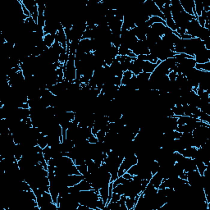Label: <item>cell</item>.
I'll return each mask as SVG.
<instances>
[{"label":"cell","instance_id":"cell-13","mask_svg":"<svg viewBox=\"0 0 210 210\" xmlns=\"http://www.w3.org/2000/svg\"><path fill=\"white\" fill-rule=\"evenodd\" d=\"M195 13L197 16L201 15V13L204 11V8H203V2H200V1H195Z\"/></svg>","mask_w":210,"mask_h":210},{"label":"cell","instance_id":"cell-8","mask_svg":"<svg viewBox=\"0 0 210 210\" xmlns=\"http://www.w3.org/2000/svg\"><path fill=\"white\" fill-rule=\"evenodd\" d=\"M139 195L136 198L133 197H127V200H126V206L127 208V210H134V208L136 206V202L138 200Z\"/></svg>","mask_w":210,"mask_h":210},{"label":"cell","instance_id":"cell-20","mask_svg":"<svg viewBox=\"0 0 210 210\" xmlns=\"http://www.w3.org/2000/svg\"><path fill=\"white\" fill-rule=\"evenodd\" d=\"M20 1H21V0H20ZM21 3H22V2H21ZM22 11H23V13H24V15L27 16L28 17H29V16H31L30 12L28 11L27 8H26V7L24 6L23 4H22Z\"/></svg>","mask_w":210,"mask_h":210},{"label":"cell","instance_id":"cell-5","mask_svg":"<svg viewBox=\"0 0 210 210\" xmlns=\"http://www.w3.org/2000/svg\"><path fill=\"white\" fill-rule=\"evenodd\" d=\"M75 186H76V187L78 189V190H80V191H86V190H93L91 184H90L89 182H87L86 179H83L82 181H80V182L78 183L76 185H75Z\"/></svg>","mask_w":210,"mask_h":210},{"label":"cell","instance_id":"cell-16","mask_svg":"<svg viewBox=\"0 0 210 210\" xmlns=\"http://www.w3.org/2000/svg\"><path fill=\"white\" fill-rule=\"evenodd\" d=\"M106 134H107V132H106V131H104V130H99L98 132L96 133L95 136H96V137H97L98 140H99V142L103 143L104 141Z\"/></svg>","mask_w":210,"mask_h":210},{"label":"cell","instance_id":"cell-18","mask_svg":"<svg viewBox=\"0 0 210 210\" xmlns=\"http://www.w3.org/2000/svg\"><path fill=\"white\" fill-rule=\"evenodd\" d=\"M167 76H168V79L170 81H175L177 77V73H176L175 71H170L168 74H167Z\"/></svg>","mask_w":210,"mask_h":210},{"label":"cell","instance_id":"cell-2","mask_svg":"<svg viewBox=\"0 0 210 210\" xmlns=\"http://www.w3.org/2000/svg\"><path fill=\"white\" fill-rule=\"evenodd\" d=\"M55 41H58L64 49L68 48V44H67V36H66L65 31L64 28L62 27V26L60 24L58 31L56 33Z\"/></svg>","mask_w":210,"mask_h":210},{"label":"cell","instance_id":"cell-22","mask_svg":"<svg viewBox=\"0 0 210 210\" xmlns=\"http://www.w3.org/2000/svg\"><path fill=\"white\" fill-rule=\"evenodd\" d=\"M180 38H181L182 40H190L192 37L190 35H189L188 34H182V35H181Z\"/></svg>","mask_w":210,"mask_h":210},{"label":"cell","instance_id":"cell-19","mask_svg":"<svg viewBox=\"0 0 210 210\" xmlns=\"http://www.w3.org/2000/svg\"><path fill=\"white\" fill-rule=\"evenodd\" d=\"M120 198H121V195H119V194H118V193H115V192H112V197H111V202H118V201L120 200ZM109 201V202H110Z\"/></svg>","mask_w":210,"mask_h":210},{"label":"cell","instance_id":"cell-17","mask_svg":"<svg viewBox=\"0 0 210 210\" xmlns=\"http://www.w3.org/2000/svg\"><path fill=\"white\" fill-rule=\"evenodd\" d=\"M87 140H88V142L90 143V144H97V143L99 142V140L97 139L96 136L95 135H94V134H92V135L87 139Z\"/></svg>","mask_w":210,"mask_h":210},{"label":"cell","instance_id":"cell-10","mask_svg":"<svg viewBox=\"0 0 210 210\" xmlns=\"http://www.w3.org/2000/svg\"><path fill=\"white\" fill-rule=\"evenodd\" d=\"M37 145H39L41 148H44L48 146V136L41 134L37 139Z\"/></svg>","mask_w":210,"mask_h":210},{"label":"cell","instance_id":"cell-14","mask_svg":"<svg viewBox=\"0 0 210 210\" xmlns=\"http://www.w3.org/2000/svg\"><path fill=\"white\" fill-rule=\"evenodd\" d=\"M106 208L110 210H118L120 209V203L118 202H108L106 205Z\"/></svg>","mask_w":210,"mask_h":210},{"label":"cell","instance_id":"cell-1","mask_svg":"<svg viewBox=\"0 0 210 210\" xmlns=\"http://www.w3.org/2000/svg\"><path fill=\"white\" fill-rule=\"evenodd\" d=\"M85 179L83 175L81 174H74V175H66L64 176L63 182L67 186H75L80 181Z\"/></svg>","mask_w":210,"mask_h":210},{"label":"cell","instance_id":"cell-9","mask_svg":"<svg viewBox=\"0 0 210 210\" xmlns=\"http://www.w3.org/2000/svg\"><path fill=\"white\" fill-rule=\"evenodd\" d=\"M133 73L130 71H126L123 72V76H122V86H127L128 83L130 82V79L132 77Z\"/></svg>","mask_w":210,"mask_h":210},{"label":"cell","instance_id":"cell-6","mask_svg":"<svg viewBox=\"0 0 210 210\" xmlns=\"http://www.w3.org/2000/svg\"><path fill=\"white\" fill-rule=\"evenodd\" d=\"M163 181H164L163 176H161L159 173L157 172L154 175H153L152 178L149 181V183H151L152 185H154L156 189H158L159 188V185H161V183H162Z\"/></svg>","mask_w":210,"mask_h":210},{"label":"cell","instance_id":"cell-21","mask_svg":"<svg viewBox=\"0 0 210 210\" xmlns=\"http://www.w3.org/2000/svg\"><path fill=\"white\" fill-rule=\"evenodd\" d=\"M122 176H123L125 179L128 180V181H130V180L132 179V177H133V176H131V175H130V173H128V172H127L124 173L123 175H122Z\"/></svg>","mask_w":210,"mask_h":210},{"label":"cell","instance_id":"cell-12","mask_svg":"<svg viewBox=\"0 0 210 210\" xmlns=\"http://www.w3.org/2000/svg\"><path fill=\"white\" fill-rule=\"evenodd\" d=\"M195 68L200 71H210V62H205V63H196Z\"/></svg>","mask_w":210,"mask_h":210},{"label":"cell","instance_id":"cell-4","mask_svg":"<svg viewBox=\"0 0 210 210\" xmlns=\"http://www.w3.org/2000/svg\"><path fill=\"white\" fill-rule=\"evenodd\" d=\"M150 28L160 37L164 36L165 34V32H166V30H167V26L164 23H154L150 26Z\"/></svg>","mask_w":210,"mask_h":210},{"label":"cell","instance_id":"cell-15","mask_svg":"<svg viewBox=\"0 0 210 210\" xmlns=\"http://www.w3.org/2000/svg\"><path fill=\"white\" fill-rule=\"evenodd\" d=\"M76 167H77V169L78 171H79L80 174H81V175L85 176L86 174L88 173V167H87V164H86V163H85V164H80V165H77Z\"/></svg>","mask_w":210,"mask_h":210},{"label":"cell","instance_id":"cell-3","mask_svg":"<svg viewBox=\"0 0 210 210\" xmlns=\"http://www.w3.org/2000/svg\"><path fill=\"white\" fill-rule=\"evenodd\" d=\"M160 62H161L160 60L158 62V63H152V62H148V61H144V62H143V66H142L143 72L152 74Z\"/></svg>","mask_w":210,"mask_h":210},{"label":"cell","instance_id":"cell-11","mask_svg":"<svg viewBox=\"0 0 210 210\" xmlns=\"http://www.w3.org/2000/svg\"><path fill=\"white\" fill-rule=\"evenodd\" d=\"M146 23H147L149 26H151L153 25V24H154V23H164V24H165V21L163 20L161 17H158V16H150L149 19L146 22ZM165 25H166V24H165Z\"/></svg>","mask_w":210,"mask_h":210},{"label":"cell","instance_id":"cell-7","mask_svg":"<svg viewBox=\"0 0 210 210\" xmlns=\"http://www.w3.org/2000/svg\"><path fill=\"white\" fill-rule=\"evenodd\" d=\"M56 34H45L44 36L43 41L48 48H51L55 42Z\"/></svg>","mask_w":210,"mask_h":210}]
</instances>
